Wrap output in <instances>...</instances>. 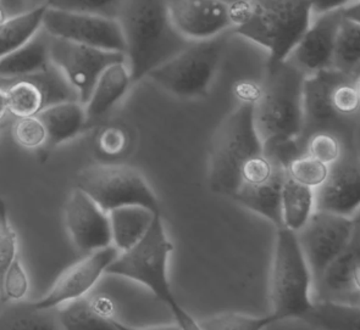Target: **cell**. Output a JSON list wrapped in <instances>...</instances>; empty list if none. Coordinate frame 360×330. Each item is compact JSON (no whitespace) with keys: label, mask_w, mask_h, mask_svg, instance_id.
<instances>
[{"label":"cell","mask_w":360,"mask_h":330,"mask_svg":"<svg viewBox=\"0 0 360 330\" xmlns=\"http://www.w3.org/2000/svg\"><path fill=\"white\" fill-rule=\"evenodd\" d=\"M359 306L333 303L314 301L313 308L303 318L310 326L321 329H359Z\"/></svg>","instance_id":"cell-29"},{"label":"cell","mask_w":360,"mask_h":330,"mask_svg":"<svg viewBox=\"0 0 360 330\" xmlns=\"http://www.w3.org/2000/svg\"><path fill=\"white\" fill-rule=\"evenodd\" d=\"M51 66V34L41 27L20 48L0 58V78L41 74Z\"/></svg>","instance_id":"cell-21"},{"label":"cell","mask_w":360,"mask_h":330,"mask_svg":"<svg viewBox=\"0 0 360 330\" xmlns=\"http://www.w3.org/2000/svg\"><path fill=\"white\" fill-rule=\"evenodd\" d=\"M360 205L359 159L345 147L338 160L328 165V176L314 188V207L320 211L356 216Z\"/></svg>","instance_id":"cell-14"},{"label":"cell","mask_w":360,"mask_h":330,"mask_svg":"<svg viewBox=\"0 0 360 330\" xmlns=\"http://www.w3.org/2000/svg\"><path fill=\"white\" fill-rule=\"evenodd\" d=\"M229 33L207 41H191L146 78L181 99L207 97L226 51Z\"/></svg>","instance_id":"cell-7"},{"label":"cell","mask_w":360,"mask_h":330,"mask_svg":"<svg viewBox=\"0 0 360 330\" xmlns=\"http://www.w3.org/2000/svg\"><path fill=\"white\" fill-rule=\"evenodd\" d=\"M126 0H46L44 4L51 9L77 11L87 14L102 15L117 19Z\"/></svg>","instance_id":"cell-33"},{"label":"cell","mask_w":360,"mask_h":330,"mask_svg":"<svg viewBox=\"0 0 360 330\" xmlns=\"http://www.w3.org/2000/svg\"><path fill=\"white\" fill-rule=\"evenodd\" d=\"M281 206L283 228L298 232L315 210L314 189L286 175L282 184Z\"/></svg>","instance_id":"cell-27"},{"label":"cell","mask_w":360,"mask_h":330,"mask_svg":"<svg viewBox=\"0 0 360 330\" xmlns=\"http://www.w3.org/2000/svg\"><path fill=\"white\" fill-rule=\"evenodd\" d=\"M56 311L59 326L68 330H129L112 317L104 316L86 296L63 303Z\"/></svg>","instance_id":"cell-26"},{"label":"cell","mask_w":360,"mask_h":330,"mask_svg":"<svg viewBox=\"0 0 360 330\" xmlns=\"http://www.w3.org/2000/svg\"><path fill=\"white\" fill-rule=\"evenodd\" d=\"M8 98V112L16 117L37 116L48 106L61 101L79 100V95L53 65L41 74L23 77L0 78Z\"/></svg>","instance_id":"cell-12"},{"label":"cell","mask_w":360,"mask_h":330,"mask_svg":"<svg viewBox=\"0 0 360 330\" xmlns=\"http://www.w3.org/2000/svg\"><path fill=\"white\" fill-rule=\"evenodd\" d=\"M345 147L341 137L328 131L314 132L304 142L305 152L328 166L340 159Z\"/></svg>","instance_id":"cell-32"},{"label":"cell","mask_w":360,"mask_h":330,"mask_svg":"<svg viewBox=\"0 0 360 330\" xmlns=\"http://www.w3.org/2000/svg\"><path fill=\"white\" fill-rule=\"evenodd\" d=\"M77 188L92 197L105 212L127 205H141L160 212L157 195L148 182L131 166H88L77 176Z\"/></svg>","instance_id":"cell-8"},{"label":"cell","mask_w":360,"mask_h":330,"mask_svg":"<svg viewBox=\"0 0 360 330\" xmlns=\"http://www.w3.org/2000/svg\"><path fill=\"white\" fill-rule=\"evenodd\" d=\"M6 112H8V98H6L4 86L0 83V119H3Z\"/></svg>","instance_id":"cell-43"},{"label":"cell","mask_w":360,"mask_h":330,"mask_svg":"<svg viewBox=\"0 0 360 330\" xmlns=\"http://www.w3.org/2000/svg\"><path fill=\"white\" fill-rule=\"evenodd\" d=\"M42 27L51 37L125 54V39L117 19L46 6Z\"/></svg>","instance_id":"cell-11"},{"label":"cell","mask_w":360,"mask_h":330,"mask_svg":"<svg viewBox=\"0 0 360 330\" xmlns=\"http://www.w3.org/2000/svg\"><path fill=\"white\" fill-rule=\"evenodd\" d=\"M360 238L356 230L347 248L313 283V301L359 306Z\"/></svg>","instance_id":"cell-19"},{"label":"cell","mask_w":360,"mask_h":330,"mask_svg":"<svg viewBox=\"0 0 360 330\" xmlns=\"http://www.w3.org/2000/svg\"><path fill=\"white\" fill-rule=\"evenodd\" d=\"M328 166L314 159L309 154H302L287 167V175L298 183L316 188L328 176Z\"/></svg>","instance_id":"cell-34"},{"label":"cell","mask_w":360,"mask_h":330,"mask_svg":"<svg viewBox=\"0 0 360 330\" xmlns=\"http://www.w3.org/2000/svg\"><path fill=\"white\" fill-rule=\"evenodd\" d=\"M155 213L158 212L141 205L116 207L108 212L111 244L120 253L134 246L148 232Z\"/></svg>","instance_id":"cell-24"},{"label":"cell","mask_w":360,"mask_h":330,"mask_svg":"<svg viewBox=\"0 0 360 330\" xmlns=\"http://www.w3.org/2000/svg\"><path fill=\"white\" fill-rule=\"evenodd\" d=\"M127 145V134L124 129L108 127L98 136V147L108 156L120 155Z\"/></svg>","instance_id":"cell-40"},{"label":"cell","mask_w":360,"mask_h":330,"mask_svg":"<svg viewBox=\"0 0 360 330\" xmlns=\"http://www.w3.org/2000/svg\"><path fill=\"white\" fill-rule=\"evenodd\" d=\"M15 142L26 149H38L46 143V132L38 116L18 119L13 127Z\"/></svg>","instance_id":"cell-37"},{"label":"cell","mask_w":360,"mask_h":330,"mask_svg":"<svg viewBox=\"0 0 360 330\" xmlns=\"http://www.w3.org/2000/svg\"><path fill=\"white\" fill-rule=\"evenodd\" d=\"M119 253L120 251L112 244L106 248L86 253V256L68 267L59 275L44 298L31 303L33 308L51 310L75 298L86 296Z\"/></svg>","instance_id":"cell-16"},{"label":"cell","mask_w":360,"mask_h":330,"mask_svg":"<svg viewBox=\"0 0 360 330\" xmlns=\"http://www.w3.org/2000/svg\"><path fill=\"white\" fill-rule=\"evenodd\" d=\"M224 1H226V3H229V4H232V3H235V1H237V0H224Z\"/></svg>","instance_id":"cell-45"},{"label":"cell","mask_w":360,"mask_h":330,"mask_svg":"<svg viewBox=\"0 0 360 330\" xmlns=\"http://www.w3.org/2000/svg\"><path fill=\"white\" fill-rule=\"evenodd\" d=\"M10 16L8 14V10L5 9L4 5H0V26L9 19Z\"/></svg>","instance_id":"cell-44"},{"label":"cell","mask_w":360,"mask_h":330,"mask_svg":"<svg viewBox=\"0 0 360 330\" xmlns=\"http://www.w3.org/2000/svg\"><path fill=\"white\" fill-rule=\"evenodd\" d=\"M171 23L186 41H207L231 32L230 4L224 0H167Z\"/></svg>","instance_id":"cell-15"},{"label":"cell","mask_w":360,"mask_h":330,"mask_svg":"<svg viewBox=\"0 0 360 330\" xmlns=\"http://www.w3.org/2000/svg\"><path fill=\"white\" fill-rule=\"evenodd\" d=\"M333 111L342 119L352 121L359 112V76L342 72L330 93Z\"/></svg>","instance_id":"cell-31"},{"label":"cell","mask_w":360,"mask_h":330,"mask_svg":"<svg viewBox=\"0 0 360 330\" xmlns=\"http://www.w3.org/2000/svg\"><path fill=\"white\" fill-rule=\"evenodd\" d=\"M304 78L288 60L269 65L268 76L255 103V127L262 142L274 138L300 139Z\"/></svg>","instance_id":"cell-5"},{"label":"cell","mask_w":360,"mask_h":330,"mask_svg":"<svg viewBox=\"0 0 360 330\" xmlns=\"http://www.w3.org/2000/svg\"><path fill=\"white\" fill-rule=\"evenodd\" d=\"M0 5H4V1H3V0H0Z\"/></svg>","instance_id":"cell-46"},{"label":"cell","mask_w":360,"mask_h":330,"mask_svg":"<svg viewBox=\"0 0 360 330\" xmlns=\"http://www.w3.org/2000/svg\"><path fill=\"white\" fill-rule=\"evenodd\" d=\"M359 230V216H342L314 210L296 233L300 250L309 266L313 283L347 248Z\"/></svg>","instance_id":"cell-9"},{"label":"cell","mask_w":360,"mask_h":330,"mask_svg":"<svg viewBox=\"0 0 360 330\" xmlns=\"http://www.w3.org/2000/svg\"><path fill=\"white\" fill-rule=\"evenodd\" d=\"M46 9V5L43 3L37 8L10 16L0 26V58L20 48L42 27Z\"/></svg>","instance_id":"cell-28"},{"label":"cell","mask_w":360,"mask_h":330,"mask_svg":"<svg viewBox=\"0 0 360 330\" xmlns=\"http://www.w3.org/2000/svg\"><path fill=\"white\" fill-rule=\"evenodd\" d=\"M342 71L330 67L305 76L303 82V131L300 143L304 150V142L310 134L328 131L338 134L347 144L352 121L342 119L333 111L330 93Z\"/></svg>","instance_id":"cell-13"},{"label":"cell","mask_w":360,"mask_h":330,"mask_svg":"<svg viewBox=\"0 0 360 330\" xmlns=\"http://www.w3.org/2000/svg\"><path fill=\"white\" fill-rule=\"evenodd\" d=\"M286 175V169L274 165L273 173L265 182L259 184L242 183L231 197L240 202L242 206L265 217L277 230L283 228L281 193L282 184Z\"/></svg>","instance_id":"cell-20"},{"label":"cell","mask_w":360,"mask_h":330,"mask_svg":"<svg viewBox=\"0 0 360 330\" xmlns=\"http://www.w3.org/2000/svg\"><path fill=\"white\" fill-rule=\"evenodd\" d=\"M174 245L167 238L162 213L158 212L143 238L134 246L116 256L106 275H119L143 284L165 303L181 329L198 330L197 322L177 303L167 278V261Z\"/></svg>","instance_id":"cell-3"},{"label":"cell","mask_w":360,"mask_h":330,"mask_svg":"<svg viewBox=\"0 0 360 330\" xmlns=\"http://www.w3.org/2000/svg\"><path fill=\"white\" fill-rule=\"evenodd\" d=\"M65 225L81 253H89L111 245L109 215L79 188L70 194L65 206Z\"/></svg>","instance_id":"cell-18"},{"label":"cell","mask_w":360,"mask_h":330,"mask_svg":"<svg viewBox=\"0 0 360 330\" xmlns=\"http://www.w3.org/2000/svg\"><path fill=\"white\" fill-rule=\"evenodd\" d=\"M305 1L309 5L311 14L318 15L346 8L348 5L354 4L359 0H305Z\"/></svg>","instance_id":"cell-41"},{"label":"cell","mask_w":360,"mask_h":330,"mask_svg":"<svg viewBox=\"0 0 360 330\" xmlns=\"http://www.w3.org/2000/svg\"><path fill=\"white\" fill-rule=\"evenodd\" d=\"M263 154V142L255 122V103L242 101L224 119L212 142L209 187L214 193L232 197L242 184L245 161Z\"/></svg>","instance_id":"cell-4"},{"label":"cell","mask_w":360,"mask_h":330,"mask_svg":"<svg viewBox=\"0 0 360 330\" xmlns=\"http://www.w3.org/2000/svg\"><path fill=\"white\" fill-rule=\"evenodd\" d=\"M231 32L269 51V65L281 62L313 18L305 0H237L230 4Z\"/></svg>","instance_id":"cell-2"},{"label":"cell","mask_w":360,"mask_h":330,"mask_svg":"<svg viewBox=\"0 0 360 330\" xmlns=\"http://www.w3.org/2000/svg\"><path fill=\"white\" fill-rule=\"evenodd\" d=\"M37 116L46 128V143L53 147L76 137L88 122L84 105L77 100L56 103Z\"/></svg>","instance_id":"cell-23"},{"label":"cell","mask_w":360,"mask_h":330,"mask_svg":"<svg viewBox=\"0 0 360 330\" xmlns=\"http://www.w3.org/2000/svg\"><path fill=\"white\" fill-rule=\"evenodd\" d=\"M54 310H38L30 303H16L0 313V329H58L59 322Z\"/></svg>","instance_id":"cell-30"},{"label":"cell","mask_w":360,"mask_h":330,"mask_svg":"<svg viewBox=\"0 0 360 330\" xmlns=\"http://www.w3.org/2000/svg\"><path fill=\"white\" fill-rule=\"evenodd\" d=\"M236 92L238 94V97L242 101H255L258 100L260 95V88L255 86V83L242 82L238 83V86L236 88Z\"/></svg>","instance_id":"cell-42"},{"label":"cell","mask_w":360,"mask_h":330,"mask_svg":"<svg viewBox=\"0 0 360 330\" xmlns=\"http://www.w3.org/2000/svg\"><path fill=\"white\" fill-rule=\"evenodd\" d=\"M274 165L263 154L253 156L245 161L240 169L242 183H263L273 173Z\"/></svg>","instance_id":"cell-39"},{"label":"cell","mask_w":360,"mask_h":330,"mask_svg":"<svg viewBox=\"0 0 360 330\" xmlns=\"http://www.w3.org/2000/svg\"><path fill=\"white\" fill-rule=\"evenodd\" d=\"M18 257V234L10 225L8 209L0 197V298L3 295L5 272Z\"/></svg>","instance_id":"cell-35"},{"label":"cell","mask_w":360,"mask_h":330,"mask_svg":"<svg viewBox=\"0 0 360 330\" xmlns=\"http://www.w3.org/2000/svg\"><path fill=\"white\" fill-rule=\"evenodd\" d=\"M51 64L74 88L81 104H86L99 76L110 65L126 61L120 51H104L51 36Z\"/></svg>","instance_id":"cell-10"},{"label":"cell","mask_w":360,"mask_h":330,"mask_svg":"<svg viewBox=\"0 0 360 330\" xmlns=\"http://www.w3.org/2000/svg\"><path fill=\"white\" fill-rule=\"evenodd\" d=\"M345 9L313 15L308 27L286 60L305 76L333 67V46Z\"/></svg>","instance_id":"cell-17"},{"label":"cell","mask_w":360,"mask_h":330,"mask_svg":"<svg viewBox=\"0 0 360 330\" xmlns=\"http://www.w3.org/2000/svg\"><path fill=\"white\" fill-rule=\"evenodd\" d=\"M270 324L271 322L269 316L255 318L237 313H225L204 321L199 329L260 330Z\"/></svg>","instance_id":"cell-36"},{"label":"cell","mask_w":360,"mask_h":330,"mask_svg":"<svg viewBox=\"0 0 360 330\" xmlns=\"http://www.w3.org/2000/svg\"><path fill=\"white\" fill-rule=\"evenodd\" d=\"M132 84L126 61L106 67L93 88L92 94L84 104L87 121L101 119L125 95Z\"/></svg>","instance_id":"cell-22"},{"label":"cell","mask_w":360,"mask_h":330,"mask_svg":"<svg viewBox=\"0 0 360 330\" xmlns=\"http://www.w3.org/2000/svg\"><path fill=\"white\" fill-rule=\"evenodd\" d=\"M30 290L27 273L25 271L22 262L19 257H16L13 263L10 265L8 271L5 272L3 279V295L1 303L6 301H21Z\"/></svg>","instance_id":"cell-38"},{"label":"cell","mask_w":360,"mask_h":330,"mask_svg":"<svg viewBox=\"0 0 360 330\" xmlns=\"http://www.w3.org/2000/svg\"><path fill=\"white\" fill-rule=\"evenodd\" d=\"M132 83L190 44L171 23L167 0H126L117 15Z\"/></svg>","instance_id":"cell-1"},{"label":"cell","mask_w":360,"mask_h":330,"mask_svg":"<svg viewBox=\"0 0 360 330\" xmlns=\"http://www.w3.org/2000/svg\"><path fill=\"white\" fill-rule=\"evenodd\" d=\"M313 277L305 261L296 233L287 228L277 230L270 296L271 324L291 318L303 319L313 308Z\"/></svg>","instance_id":"cell-6"},{"label":"cell","mask_w":360,"mask_h":330,"mask_svg":"<svg viewBox=\"0 0 360 330\" xmlns=\"http://www.w3.org/2000/svg\"><path fill=\"white\" fill-rule=\"evenodd\" d=\"M359 1L345 9L333 46V67L345 74L359 76Z\"/></svg>","instance_id":"cell-25"}]
</instances>
